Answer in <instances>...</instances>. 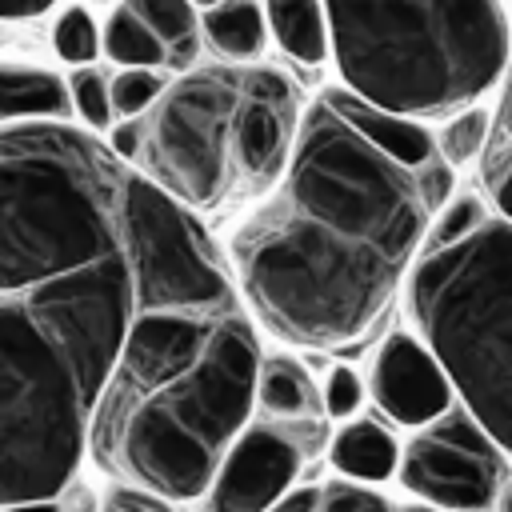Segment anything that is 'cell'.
Wrapping results in <instances>:
<instances>
[{
  "label": "cell",
  "instance_id": "obj_1",
  "mask_svg": "<svg viewBox=\"0 0 512 512\" xmlns=\"http://www.w3.org/2000/svg\"><path fill=\"white\" fill-rule=\"evenodd\" d=\"M132 180L72 124L0 128V508L56 500L144 308Z\"/></svg>",
  "mask_w": 512,
  "mask_h": 512
},
{
  "label": "cell",
  "instance_id": "obj_2",
  "mask_svg": "<svg viewBox=\"0 0 512 512\" xmlns=\"http://www.w3.org/2000/svg\"><path fill=\"white\" fill-rule=\"evenodd\" d=\"M428 216L416 172L316 100L300 120L288 172L232 232V268L272 336L348 348L392 304Z\"/></svg>",
  "mask_w": 512,
  "mask_h": 512
},
{
  "label": "cell",
  "instance_id": "obj_3",
  "mask_svg": "<svg viewBox=\"0 0 512 512\" xmlns=\"http://www.w3.org/2000/svg\"><path fill=\"white\" fill-rule=\"evenodd\" d=\"M260 364L240 300L144 304L96 404L92 460L156 500H196L248 424Z\"/></svg>",
  "mask_w": 512,
  "mask_h": 512
},
{
  "label": "cell",
  "instance_id": "obj_4",
  "mask_svg": "<svg viewBox=\"0 0 512 512\" xmlns=\"http://www.w3.org/2000/svg\"><path fill=\"white\" fill-rule=\"evenodd\" d=\"M300 120L296 84L276 68H192L140 120L132 168L188 212L216 216L280 184Z\"/></svg>",
  "mask_w": 512,
  "mask_h": 512
},
{
  "label": "cell",
  "instance_id": "obj_5",
  "mask_svg": "<svg viewBox=\"0 0 512 512\" xmlns=\"http://www.w3.org/2000/svg\"><path fill=\"white\" fill-rule=\"evenodd\" d=\"M344 88L392 116H456L504 80L508 12L488 0L328 4Z\"/></svg>",
  "mask_w": 512,
  "mask_h": 512
},
{
  "label": "cell",
  "instance_id": "obj_6",
  "mask_svg": "<svg viewBox=\"0 0 512 512\" xmlns=\"http://www.w3.org/2000/svg\"><path fill=\"white\" fill-rule=\"evenodd\" d=\"M408 312L460 404L512 456V224L488 220L468 240L424 252Z\"/></svg>",
  "mask_w": 512,
  "mask_h": 512
},
{
  "label": "cell",
  "instance_id": "obj_7",
  "mask_svg": "<svg viewBox=\"0 0 512 512\" xmlns=\"http://www.w3.org/2000/svg\"><path fill=\"white\" fill-rule=\"evenodd\" d=\"M400 480L408 492L436 508L484 512L500 500L508 476L504 448L484 432V424L452 404L444 416L424 424L400 452Z\"/></svg>",
  "mask_w": 512,
  "mask_h": 512
},
{
  "label": "cell",
  "instance_id": "obj_8",
  "mask_svg": "<svg viewBox=\"0 0 512 512\" xmlns=\"http://www.w3.org/2000/svg\"><path fill=\"white\" fill-rule=\"evenodd\" d=\"M308 448L292 424H252L228 448L212 480V512H268L288 496Z\"/></svg>",
  "mask_w": 512,
  "mask_h": 512
},
{
  "label": "cell",
  "instance_id": "obj_9",
  "mask_svg": "<svg viewBox=\"0 0 512 512\" xmlns=\"http://www.w3.org/2000/svg\"><path fill=\"white\" fill-rule=\"evenodd\" d=\"M368 392L372 400L400 424H432L452 408V380L440 368V360L424 348V340L392 332L368 372Z\"/></svg>",
  "mask_w": 512,
  "mask_h": 512
},
{
  "label": "cell",
  "instance_id": "obj_10",
  "mask_svg": "<svg viewBox=\"0 0 512 512\" xmlns=\"http://www.w3.org/2000/svg\"><path fill=\"white\" fill-rule=\"evenodd\" d=\"M340 120H348L376 152H384L388 160H396L400 168L408 172H420L432 156H436V144H432V132L420 124V120H404V116H392L384 108H372L364 104L360 96H352L348 88H328L320 96Z\"/></svg>",
  "mask_w": 512,
  "mask_h": 512
},
{
  "label": "cell",
  "instance_id": "obj_11",
  "mask_svg": "<svg viewBox=\"0 0 512 512\" xmlns=\"http://www.w3.org/2000/svg\"><path fill=\"white\" fill-rule=\"evenodd\" d=\"M76 116L68 80H60L48 68H24V64H0V128L12 124H68Z\"/></svg>",
  "mask_w": 512,
  "mask_h": 512
},
{
  "label": "cell",
  "instance_id": "obj_12",
  "mask_svg": "<svg viewBox=\"0 0 512 512\" xmlns=\"http://www.w3.org/2000/svg\"><path fill=\"white\" fill-rule=\"evenodd\" d=\"M200 36L204 44L228 60V64H248L264 56L268 44V16L260 4L252 0H236V4H212L200 12Z\"/></svg>",
  "mask_w": 512,
  "mask_h": 512
},
{
  "label": "cell",
  "instance_id": "obj_13",
  "mask_svg": "<svg viewBox=\"0 0 512 512\" xmlns=\"http://www.w3.org/2000/svg\"><path fill=\"white\" fill-rule=\"evenodd\" d=\"M256 404L276 416L280 424L304 428L320 420L324 396L316 392V384L308 380V372L292 360V356H272L260 364V380H256Z\"/></svg>",
  "mask_w": 512,
  "mask_h": 512
},
{
  "label": "cell",
  "instance_id": "obj_14",
  "mask_svg": "<svg viewBox=\"0 0 512 512\" xmlns=\"http://www.w3.org/2000/svg\"><path fill=\"white\" fill-rule=\"evenodd\" d=\"M272 40L300 64H324L332 56L328 8L316 0H276L264 8Z\"/></svg>",
  "mask_w": 512,
  "mask_h": 512
},
{
  "label": "cell",
  "instance_id": "obj_15",
  "mask_svg": "<svg viewBox=\"0 0 512 512\" xmlns=\"http://www.w3.org/2000/svg\"><path fill=\"white\" fill-rule=\"evenodd\" d=\"M328 456H332V468L352 480H388L400 464V444L384 424L352 420L348 428L336 432Z\"/></svg>",
  "mask_w": 512,
  "mask_h": 512
},
{
  "label": "cell",
  "instance_id": "obj_16",
  "mask_svg": "<svg viewBox=\"0 0 512 512\" xmlns=\"http://www.w3.org/2000/svg\"><path fill=\"white\" fill-rule=\"evenodd\" d=\"M132 12L156 32V40L168 48V68L192 72L200 56V12L188 0H128Z\"/></svg>",
  "mask_w": 512,
  "mask_h": 512
},
{
  "label": "cell",
  "instance_id": "obj_17",
  "mask_svg": "<svg viewBox=\"0 0 512 512\" xmlns=\"http://www.w3.org/2000/svg\"><path fill=\"white\" fill-rule=\"evenodd\" d=\"M100 52L112 60V64H124V68H148L156 72L160 64H168V48L156 40V32L132 12V4H116L104 20V32H100Z\"/></svg>",
  "mask_w": 512,
  "mask_h": 512
},
{
  "label": "cell",
  "instance_id": "obj_18",
  "mask_svg": "<svg viewBox=\"0 0 512 512\" xmlns=\"http://www.w3.org/2000/svg\"><path fill=\"white\" fill-rule=\"evenodd\" d=\"M488 136H492V116L484 108H464V112L448 116V124L440 128V140H436L440 160L464 164L472 156H484Z\"/></svg>",
  "mask_w": 512,
  "mask_h": 512
},
{
  "label": "cell",
  "instance_id": "obj_19",
  "mask_svg": "<svg viewBox=\"0 0 512 512\" xmlns=\"http://www.w3.org/2000/svg\"><path fill=\"white\" fill-rule=\"evenodd\" d=\"M52 44H56V56L60 60L80 64V68H92V60L100 56V32H96L92 12L88 8H64L56 16Z\"/></svg>",
  "mask_w": 512,
  "mask_h": 512
},
{
  "label": "cell",
  "instance_id": "obj_20",
  "mask_svg": "<svg viewBox=\"0 0 512 512\" xmlns=\"http://www.w3.org/2000/svg\"><path fill=\"white\" fill-rule=\"evenodd\" d=\"M112 80L100 72V68H76L72 76H68V96H72V108H76V116L88 124V128H96V132H104V128H112Z\"/></svg>",
  "mask_w": 512,
  "mask_h": 512
},
{
  "label": "cell",
  "instance_id": "obj_21",
  "mask_svg": "<svg viewBox=\"0 0 512 512\" xmlns=\"http://www.w3.org/2000/svg\"><path fill=\"white\" fill-rule=\"evenodd\" d=\"M164 80L156 76V72H148V68H124V72H116L112 76V116H124V120H136L140 112L148 116L152 112V104L164 96Z\"/></svg>",
  "mask_w": 512,
  "mask_h": 512
},
{
  "label": "cell",
  "instance_id": "obj_22",
  "mask_svg": "<svg viewBox=\"0 0 512 512\" xmlns=\"http://www.w3.org/2000/svg\"><path fill=\"white\" fill-rule=\"evenodd\" d=\"M488 216H484V204L476 196H456L440 208V220L432 224L428 232V252H440V248H452L460 240H468L476 228H484Z\"/></svg>",
  "mask_w": 512,
  "mask_h": 512
},
{
  "label": "cell",
  "instance_id": "obj_23",
  "mask_svg": "<svg viewBox=\"0 0 512 512\" xmlns=\"http://www.w3.org/2000/svg\"><path fill=\"white\" fill-rule=\"evenodd\" d=\"M320 512H392V504L360 484L332 480L320 488Z\"/></svg>",
  "mask_w": 512,
  "mask_h": 512
},
{
  "label": "cell",
  "instance_id": "obj_24",
  "mask_svg": "<svg viewBox=\"0 0 512 512\" xmlns=\"http://www.w3.org/2000/svg\"><path fill=\"white\" fill-rule=\"evenodd\" d=\"M484 188L488 196L496 200V212L500 220L512 224V152H500V148H484Z\"/></svg>",
  "mask_w": 512,
  "mask_h": 512
},
{
  "label": "cell",
  "instance_id": "obj_25",
  "mask_svg": "<svg viewBox=\"0 0 512 512\" xmlns=\"http://www.w3.org/2000/svg\"><path fill=\"white\" fill-rule=\"evenodd\" d=\"M324 412L328 416H352L364 400V388H360V376L352 368H332L328 380H324Z\"/></svg>",
  "mask_w": 512,
  "mask_h": 512
},
{
  "label": "cell",
  "instance_id": "obj_26",
  "mask_svg": "<svg viewBox=\"0 0 512 512\" xmlns=\"http://www.w3.org/2000/svg\"><path fill=\"white\" fill-rule=\"evenodd\" d=\"M416 188H420L428 212H432V208H444L448 196H452V164L440 160V152H436V156L416 172Z\"/></svg>",
  "mask_w": 512,
  "mask_h": 512
},
{
  "label": "cell",
  "instance_id": "obj_27",
  "mask_svg": "<svg viewBox=\"0 0 512 512\" xmlns=\"http://www.w3.org/2000/svg\"><path fill=\"white\" fill-rule=\"evenodd\" d=\"M488 148L512 152V60H508V72H504V92H500V108H496V120H492Z\"/></svg>",
  "mask_w": 512,
  "mask_h": 512
},
{
  "label": "cell",
  "instance_id": "obj_28",
  "mask_svg": "<svg viewBox=\"0 0 512 512\" xmlns=\"http://www.w3.org/2000/svg\"><path fill=\"white\" fill-rule=\"evenodd\" d=\"M104 512H172V508H168L164 500L148 496V492H136V488H120V492H112V496H108Z\"/></svg>",
  "mask_w": 512,
  "mask_h": 512
},
{
  "label": "cell",
  "instance_id": "obj_29",
  "mask_svg": "<svg viewBox=\"0 0 512 512\" xmlns=\"http://www.w3.org/2000/svg\"><path fill=\"white\" fill-rule=\"evenodd\" d=\"M124 164H136V156H140V120H120L116 128H112V144H108Z\"/></svg>",
  "mask_w": 512,
  "mask_h": 512
},
{
  "label": "cell",
  "instance_id": "obj_30",
  "mask_svg": "<svg viewBox=\"0 0 512 512\" xmlns=\"http://www.w3.org/2000/svg\"><path fill=\"white\" fill-rule=\"evenodd\" d=\"M268 512H320V492L316 488H296L280 504H272Z\"/></svg>",
  "mask_w": 512,
  "mask_h": 512
},
{
  "label": "cell",
  "instance_id": "obj_31",
  "mask_svg": "<svg viewBox=\"0 0 512 512\" xmlns=\"http://www.w3.org/2000/svg\"><path fill=\"white\" fill-rule=\"evenodd\" d=\"M4 512H64L56 500H36V504H12V508H4Z\"/></svg>",
  "mask_w": 512,
  "mask_h": 512
},
{
  "label": "cell",
  "instance_id": "obj_32",
  "mask_svg": "<svg viewBox=\"0 0 512 512\" xmlns=\"http://www.w3.org/2000/svg\"><path fill=\"white\" fill-rule=\"evenodd\" d=\"M496 512H512V480L504 484V492H500V500H496Z\"/></svg>",
  "mask_w": 512,
  "mask_h": 512
}]
</instances>
